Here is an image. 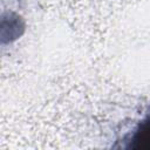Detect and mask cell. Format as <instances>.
I'll return each mask as SVG.
<instances>
[{
    "label": "cell",
    "mask_w": 150,
    "mask_h": 150,
    "mask_svg": "<svg viewBox=\"0 0 150 150\" xmlns=\"http://www.w3.org/2000/svg\"><path fill=\"white\" fill-rule=\"evenodd\" d=\"M130 148L150 150V118L143 122L131 138Z\"/></svg>",
    "instance_id": "1"
}]
</instances>
